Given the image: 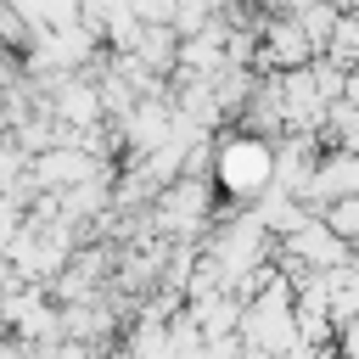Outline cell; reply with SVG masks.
<instances>
[{
    "mask_svg": "<svg viewBox=\"0 0 359 359\" xmlns=\"http://www.w3.org/2000/svg\"><path fill=\"white\" fill-rule=\"evenodd\" d=\"M314 219H320V224L348 247V241H353V230H359V202H353V196H337V202H325Z\"/></svg>",
    "mask_w": 359,
    "mask_h": 359,
    "instance_id": "1",
    "label": "cell"
}]
</instances>
